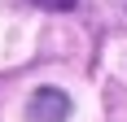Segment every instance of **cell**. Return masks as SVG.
I'll return each instance as SVG.
<instances>
[{
	"instance_id": "cell-2",
	"label": "cell",
	"mask_w": 127,
	"mask_h": 122,
	"mask_svg": "<svg viewBox=\"0 0 127 122\" xmlns=\"http://www.w3.org/2000/svg\"><path fill=\"white\" fill-rule=\"evenodd\" d=\"M31 4H39V9H53V13H66V9H75V0H31Z\"/></svg>"
},
{
	"instance_id": "cell-1",
	"label": "cell",
	"mask_w": 127,
	"mask_h": 122,
	"mask_svg": "<svg viewBox=\"0 0 127 122\" xmlns=\"http://www.w3.org/2000/svg\"><path fill=\"white\" fill-rule=\"evenodd\" d=\"M26 113L35 122H66L70 118V96L57 92V87H39L31 96V105H26Z\"/></svg>"
}]
</instances>
